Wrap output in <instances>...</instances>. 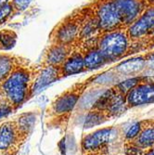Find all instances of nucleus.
<instances>
[{"mask_svg":"<svg viewBox=\"0 0 154 155\" xmlns=\"http://www.w3.org/2000/svg\"><path fill=\"white\" fill-rule=\"evenodd\" d=\"M124 142L131 144L140 150H146L154 146V120L146 119L143 128L138 136L131 141Z\"/></svg>","mask_w":154,"mask_h":155,"instance_id":"15","label":"nucleus"},{"mask_svg":"<svg viewBox=\"0 0 154 155\" xmlns=\"http://www.w3.org/2000/svg\"><path fill=\"white\" fill-rule=\"evenodd\" d=\"M123 153L124 155H154V146L146 150H140L131 144L124 142Z\"/></svg>","mask_w":154,"mask_h":155,"instance_id":"19","label":"nucleus"},{"mask_svg":"<svg viewBox=\"0 0 154 155\" xmlns=\"http://www.w3.org/2000/svg\"><path fill=\"white\" fill-rule=\"evenodd\" d=\"M20 149H17V148H14V149H10L7 151H3L0 153V155H17L18 152H19Z\"/></svg>","mask_w":154,"mask_h":155,"instance_id":"25","label":"nucleus"},{"mask_svg":"<svg viewBox=\"0 0 154 155\" xmlns=\"http://www.w3.org/2000/svg\"><path fill=\"white\" fill-rule=\"evenodd\" d=\"M145 63H146L145 58L134 59L131 61L123 62L120 66H118V71H120L122 74H126L125 75L139 73L143 69V65Z\"/></svg>","mask_w":154,"mask_h":155,"instance_id":"18","label":"nucleus"},{"mask_svg":"<svg viewBox=\"0 0 154 155\" xmlns=\"http://www.w3.org/2000/svg\"><path fill=\"white\" fill-rule=\"evenodd\" d=\"M126 107L133 109L154 102V76H144L126 95Z\"/></svg>","mask_w":154,"mask_h":155,"instance_id":"8","label":"nucleus"},{"mask_svg":"<svg viewBox=\"0 0 154 155\" xmlns=\"http://www.w3.org/2000/svg\"><path fill=\"white\" fill-rule=\"evenodd\" d=\"M138 47L140 48V49H149L154 47V25Z\"/></svg>","mask_w":154,"mask_h":155,"instance_id":"23","label":"nucleus"},{"mask_svg":"<svg viewBox=\"0 0 154 155\" xmlns=\"http://www.w3.org/2000/svg\"><path fill=\"white\" fill-rule=\"evenodd\" d=\"M42 64L27 62L14 71L0 86V98L16 111L34 96V87Z\"/></svg>","mask_w":154,"mask_h":155,"instance_id":"1","label":"nucleus"},{"mask_svg":"<svg viewBox=\"0 0 154 155\" xmlns=\"http://www.w3.org/2000/svg\"><path fill=\"white\" fill-rule=\"evenodd\" d=\"M18 40V35L13 30H0V51H8L15 47Z\"/></svg>","mask_w":154,"mask_h":155,"instance_id":"17","label":"nucleus"},{"mask_svg":"<svg viewBox=\"0 0 154 155\" xmlns=\"http://www.w3.org/2000/svg\"><path fill=\"white\" fill-rule=\"evenodd\" d=\"M11 2V0H0V7H3Z\"/></svg>","mask_w":154,"mask_h":155,"instance_id":"26","label":"nucleus"},{"mask_svg":"<svg viewBox=\"0 0 154 155\" xmlns=\"http://www.w3.org/2000/svg\"><path fill=\"white\" fill-rule=\"evenodd\" d=\"M10 112H12V110L10 107L0 98V122H2L5 117H7Z\"/></svg>","mask_w":154,"mask_h":155,"instance_id":"24","label":"nucleus"},{"mask_svg":"<svg viewBox=\"0 0 154 155\" xmlns=\"http://www.w3.org/2000/svg\"><path fill=\"white\" fill-rule=\"evenodd\" d=\"M32 2H33V0H11L10 3L13 7L14 17L25 11L29 8Z\"/></svg>","mask_w":154,"mask_h":155,"instance_id":"22","label":"nucleus"},{"mask_svg":"<svg viewBox=\"0 0 154 155\" xmlns=\"http://www.w3.org/2000/svg\"><path fill=\"white\" fill-rule=\"evenodd\" d=\"M150 5H154V0H148Z\"/></svg>","mask_w":154,"mask_h":155,"instance_id":"27","label":"nucleus"},{"mask_svg":"<svg viewBox=\"0 0 154 155\" xmlns=\"http://www.w3.org/2000/svg\"><path fill=\"white\" fill-rule=\"evenodd\" d=\"M144 123H145V120L139 121V122L133 124L130 127H128V129L123 133L124 141H131V140L135 139L142 130Z\"/></svg>","mask_w":154,"mask_h":155,"instance_id":"20","label":"nucleus"},{"mask_svg":"<svg viewBox=\"0 0 154 155\" xmlns=\"http://www.w3.org/2000/svg\"><path fill=\"white\" fill-rule=\"evenodd\" d=\"M97 77L99 74H96L83 82L76 83L56 97L46 112V120L48 121V125L56 127L66 126L84 93Z\"/></svg>","mask_w":154,"mask_h":155,"instance_id":"2","label":"nucleus"},{"mask_svg":"<svg viewBox=\"0 0 154 155\" xmlns=\"http://www.w3.org/2000/svg\"><path fill=\"white\" fill-rule=\"evenodd\" d=\"M96 39V38H95ZM95 39H94V43H92L91 41H88L89 43H92L91 45H88L85 47L83 51L84 54V61H85V66L87 71H92V70L97 69L106 63L108 61L105 60V58L101 55V53L97 49L96 43H95ZM87 43V42H86Z\"/></svg>","mask_w":154,"mask_h":155,"instance_id":"16","label":"nucleus"},{"mask_svg":"<svg viewBox=\"0 0 154 155\" xmlns=\"http://www.w3.org/2000/svg\"><path fill=\"white\" fill-rule=\"evenodd\" d=\"M13 17L14 12L11 3H8L3 7H0V26L9 21Z\"/></svg>","mask_w":154,"mask_h":155,"instance_id":"21","label":"nucleus"},{"mask_svg":"<svg viewBox=\"0 0 154 155\" xmlns=\"http://www.w3.org/2000/svg\"><path fill=\"white\" fill-rule=\"evenodd\" d=\"M0 153H1V152H0Z\"/></svg>","mask_w":154,"mask_h":155,"instance_id":"28","label":"nucleus"},{"mask_svg":"<svg viewBox=\"0 0 154 155\" xmlns=\"http://www.w3.org/2000/svg\"><path fill=\"white\" fill-rule=\"evenodd\" d=\"M92 8L99 23L100 35L124 28L116 0H96L92 2Z\"/></svg>","mask_w":154,"mask_h":155,"instance_id":"7","label":"nucleus"},{"mask_svg":"<svg viewBox=\"0 0 154 155\" xmlns=\"http://www.w3.org/2000/svg\"><path fill=\"white\" fill-rule=\"evenodd\" d=\"M91 10V3L74 11L54 27L49 35L50 44L76 45L82 25Z\"/></svg>","mask_w":154,"mask_h":155,"instance_id":"5","label":"nucleus"},{"mask_svg":"<svg viewBox=\"0 0 154 155\" xmlns=\"http://www.w3.org/2000/svg\"><path fill=\"white\" fill-rule=\"evenodd\" d=\"M29 61L28 59L15 54L0 52V86L17 68Z\"/></svg>","mask_w":154,"mask_h":155,"instance_id":"12","label":"nucleus"},{"mask_svg":"<svg viewBox=\"0 0 154 155\" xmlns=\"http://www.w3.org/2000/svg\"><path fill=\"white\" fill-rule=\"evenodd\" d=\"M123 136L113 126L91 132L81 140L82 155H119L123 152Z\"/></svg>","mask_w":154,"mask_h":155,"instance_id":"3","label":"nucleus"},{"mask_svg":"<svg viewBox=\"0 0 154 155\" xmlns=\"http://www.w3.org/2000/svg\"><path fill=\"white\" fill-rule=\"evenodd\" d=\"M76 48V45L49 44L43 54L41 64L60 67Z\"/></svg>","mask_w":154,"mask_h":155,"instance_id":"11","label":"nucleus"},{"mask_svg":"<svg viewBox=\"0 0 154 155\" xmlns=\"http://www.w3.org/2000/svg\"><path fill=\"white\" fill-rule=\"evenodd\" d=\"M123 26L127 28L150 6L148 0H116Z\"/></svg>","mask_w":154,"mask_h":155,"instance_id":"10","label":"nucleus"},{"mask_svg":"<svg viewBox=\"0 0 154 155\" xmlns=\"http://www.w3.org/2000/svg\"><path fill=\"white\" fill-rule=\"evenodd\" d=\"M34 120L33 114H22L14 119L0 122V152L21 149L34 127Z\"/></svg>","mask_w":154,"mask_h":155,"instance_id":"4","label":"nucleus"},{"mask_svg":"<svg viewBox=\"0 0 154 155\" xmlns=\"http://www.w3.org/2000/svg\"><path fill=\"white\" fill-rule=\"evenodd\" d=\"M62 78L61 69L58 66H49V65H43L42 69L37 76L34 87V95L40 91L42 88L48 86V84L59 81Z\"/></svg>","mask_w":154,"mask_h":155,"instance_id":"14","label":"nucleus"},{"mask_svg":"<svg viewBox=\"0 0 154 155\" xmlns=\"http://www.w3.org/2000/svg\"><path fill=\"white\" fill-rule=\"evenodd\" d=\"M60 69L62 78L87 72L85 61H84L83 52L75 49L67 58V60L60 66Z\"/></svg>","mask_w":154,"mask_h":155,"instance_id":"13","label":"nucleus"},{"mask_svg":"<svg viewBox=\"0 0 154 155\" xmlns=\"http://www.w3.org/2000/svg\"><path fill=\"white\" fill-rule=\"evenodd\" d=\"M154 25V5L149 6L126 30L132 44H139L144 40Z\"/></svg>","mask_w":154,"mask_h":155,"instance_id":"9","label":"nucleus"},{"mask_svg":"<svg viewBox=\"0 0 154 155\" xmlns=\"http://www.w3.org/2000/svg\"><path fill=\"white\" fill-rule=\"evenodd\" d=\"M95 43L108 62L123 58L133 45L126 28L100 34L96 37Z\"/></svg>","mask_w":154,"mask_h":155,"instance_id":"6","label":"nucleus"}]
</instances>
